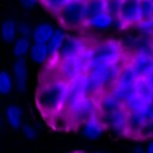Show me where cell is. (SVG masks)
Instances as JSON below:
<instances>
[{
  "label": "cell",
  "mask_w": 153,
  "mask_h": 153,
  "mask_svg": "<svg viewBox=\"0 0 153 153\" xmlns=\"http://www.w3.org/2000/svg\"><path fill=\"white\" fill-rule=\"evenodd\" d=\"M147 118H148V122H153V101L149 104L147 109Z\"/></svg>",
  "instance_id": "34"
},
{
  "label": "cell",
  "mask_w": 153,
  "mask_h": 153,
  "mask_svg": "<svg viewBox=\"0 0 153 153\" xmlns=\"http://www.w3.org/2000/svg\"><path fill=\"white\" fill-rule=\"evenodd\" d=\"M151 42H152V47H153V37H152V41H151Z\"/></svg>",
  "instance_id": "38"
},
{
  "label": "cell",
  "mask_w": 153,
  "mask_h": 153,
  "mask_svg": "<svg viewBox=\"0 0 153 153\" xmlns=\"http://www.w3.org/2000/svg\"><path fill=\"white\" fill-rule=\"evenodd\" d=\"M114 17L106 11L104 13H100L98 15L93 16L91 18L87 19L86 25L89 27H93V29L106 30L108 27H110L114 23Z\"/></svg>",
  "instance_id": "19"
},
{
  "label": "cell",
  "mask_w": 153,
  "mask_h": 153,
  "mask_svg": "<svg viewBox=\"0 0 153 153\" xmlns=\"http://www.w3.org/2000/svg\"><path fill=\"white\" fill-rule=\"evenodd\" d=\"M146 78L148 79V81H149V82H150L151 85H152V86H153V70L151 71V72L149 73L148 75H147V76H146Z\"/></svg>",
  "instance_id": "35"
},
{
  "label": "cell",
  "mask_w": 153,
  "mask_h": 153,
  "mask_svg": "<svg viewBox=\"0 0 153 153\" xmlns=\"http://www.w3.org/2000/svg\"><path fill=\"white\" fill-rule=\"evenodd\" d=\"M76 153H83V152H76Z\"/></svg>",
  "instance_id": "39"
},
{
  "label": "cell",
  "mask_w": 153,
  "mask_h": 153,
  "mask_svg": "<svg viewBox=\"0 0 153 153\" xmlns=\"http://www.w3.org/2000/svg\"><path fill=\"white\" fill-rule=\"evenodd\" d=\"M5 118L12 128L18 129L22 124V110L17 105H10L5 109Z\"/></svg>",
  "instance_id": "23"
},
{
  "label": "cell",
  "mask_w": 153,
  "mask_h": 153,
  "mask_svg": "<svg viewBox=\"0 0 153 153\" xmlns=\"http://www.w3.org/2000/svg\"><path fill=\"white\" fill-rule=\"evenodd\" d=\"M29 55L31 60L35 63H38V65H43L51 58L47 43L33 42Z\"/></svg>",
  "instance_id": "18"
},
{
  "label": "cell",
  "mask_w": 153,
  "mask_h": 153,
  "mask_svg": "<svg viewBox=\"0 0 153 153\" xmlns=\"http://www.w3.org/2000/svg\"><path fill=\"white\" fill-rule=\"evenodd\" d=\"M65 32L61 29H55V32L53 34V36L51 37L50 41L47 43L48 48H49V52H50V57L51 58H57L59 54V51H60L61 47L63 45V41L65 39Z\"/></svg>",
  "instance_id": "21"
},
{
  "label": "cell",
  "mask_w": 153,
  "mask_h": 153,
  "mask_svg": "<svg viewBox=\"0 0 153 153\" xmlns=\"http://www.w3.org/2000/svg\"><path fill=\"white\" fill-rule=\"evenodd\" d=\"M33 30L34 27H32V25H30V22L25 20H22L20 22H18V35L21 37H27V38H32L33 35Z\"/></svg>",
  "instance_id": "31"
},
{
  "label": "cell",
  "mask_w": 153,
  "mask_h": 153,
  "mask_svg": "<svg viewBox=\"0 0 153 153\" xmlns=\"http://www.w3.org/2000/svg\"><path fill=\"white\" fill-rule=\"evenodd\" d=\"M98 107L100 115L109 114L125 108L124 102L111 92H105L100 95L98 98Z\"/></svg>",
  "instance_id": "14"
},
{
  "label": "cell",
  "mask_w": 153,
  "mask_h": 153,
  "mask_svg": "<svg viewBox=\"0 0 153 153\" xmlns=\"http://www.w3.org/2000/svg\"><path fill=\"white\" fill-rule=\"evenodd\" d=\"M15 82L14 78L11 76L7 71H1L0 72V93L2 95H7L12 92Z\"/></svg>",
  "instance_id": "26"
},
{
  "label": "cell",
  "mask_w": 153,
  "mask_h": 153,
  "mask_svg": "<svg viewBox=\"0 0 153 153\" xmlns=\"http://www.w3.org/2000/svg\"><path fill=\"white\" fill-rule=\"evenodd\" d=\"M33 40L32 38H27V37L18 36L15 42L13 43V49L12 53L15 58H23L30 53Z\"/></svg>",
  "instance_id": "22"
},
{
  "label": "cell",
  "mask_w": 153,
  "mask_h": 153,
  "mask_svg": "<svg viewBox=\"0 0 153 153\" xmlns=\"http://www.w3.org/2000/svg\"><path fill=\"white\" fill-rule=\"evenodd\" d=\"M68 89L69 81L59 76L41 83L37 91L36 104L45 116L54 118L65 111Z\"/></svg>",
  "instance_id": "1"
},
{
  "label": "cell",
  "mask_w": 153,
  "mask_h": 153,
  "mask_svg": "<svg viewBox=\"0 0 153 153\" xmlns=\"http://www.w3.org/2000/svg\"><path fill=\"white\" fill-rule=\"evenodd\" d=\"M123 48L116 40H106L92 45V59L89 71L92 68L122 62Z\"/></svg>",
  "instance_id": "2"
},
{
  "label": "cell",
  "mask_w": 153,
  "mask_h": 153,
  "mask_svg": "<svg viewBox=\"0 0 153 153\" xmlns=\"http://www.w3.org/2000/svg\"><path fill=\"white\" fill-rule=\"evenodd\" d=\"M148 122L147 112H128V123L130 135L138 136Z\"/></svg>",
  "instance_id": "16"
},
{
  "label": "cell",
  "mask_w": 153,
  "mask_h": 153,
  "mask_svg": "<svg viewBox=\"0 0 153 153\" xmlns=\"http://www.w3.org/2000/svg\"><path fill=\"white\" fill-rule=\"evenodd\" d=\"M39 1L40 0H19L20 5L25 10H31L33 7H35Z\"/></svg>",
  "instance_id": "33"
},
{
  "label": "cell",
  "mask_w": 153,
  "mask_h": 153,
  "mask_svg": "<svg viewBox=\"0 0 153 153\" xmlns=\"http://www.w3.org/2000/svg\"><path fill=\"white\" fill-rule=\"evenodd\" d=\"M89 47L90 45H89V43L85 39L67 35L65 41H63L62 47H61L60 51H59L57 59L58 60H62V59L77 57L82 52H85Z\"/></svg>",
  "instance_id": "9"
},
{
  "label": "cell",
  "mask_w": 153,
  "mask_h": 153,
  "mask_svg": "<svg viewBox=\"0 0 153 153\" xmlns=\"http://www.w3.org/2000/svg\"><path fill=\"white\" fill-rule=\"evenodd\" d=\"M147 153H153V142L149 144L148 148H147Z\"/></svg>",
  "instance_id": "36"
},
{
  "label": "cell",
  "mask_w": 153,
  "mask_h": 153,
  "mask_svg": "<svg viewBox=\"0 0 153 153\" xmlns=\"http://www.w3.org/2000/svg\"><path fill=\"white\" fill-rule=\"evenodd\" d=\"M57 16L61 25L68 29H77L86 25V0H71Z\"/></svg>",
  "instance_id": "4"
},
{
  "label": "cell",
  "mask_w": 153,
  "mask_h": 153,
  "mask_svg": "<svg viewBox=\"0 0 153 153\" xmlns=\"http://www.w3.org/2000/svg\"><path fill=\"white\" fill-rule=\"evenodd\" d=\"M106 124L101 118L100 114L95 115L82 124V133L90 140L98 138L106 129Z\"/></svg>",
  "instance_id": "13"
},
{
  "label": "cell",
  "mask_w": 153,
  "mask_h": 153,
  "mask_svg": "<svg viewBox=\"0 0 153 153\" xmlns=\"http://www.w3.org/2000/svg\"><path fill=\"white\" fill-rule=\"evenodd\" d=\"M13 78L17 92L25 93L27 83V67L25 58H16L13 63Z\"/></svg>",
  "instance_id": "12"
},
{
  "label": "cell",
  "mask_w": 153,
  "mask_h": 153,
  "mask_svg": "<svg viewBox=\"0 0 153 153\" xmlns=\"http://www.w3.org/2000/svg\"><path fill=\"white\" fill-rule=\"evenodd\" d=\"M43 7L53 14L58 15V13L70 2L71 0H40Z\"/></svg>",
  "instance_id": "27"
},
{
  "label": "cell",
  "mask_w": 153,
  "mask_h": 153,
  "mask_svg": "<svg viewBox=\"0 0 153 153\" xmlns=\"http://www.w3.org/2000/svg\"><path fill=\"white\" fill-rule=\"evenodd\" d=\"M142 19L153 17V0H140Z\"/></svg>",
  "instance_id": "29"
},
{
  "label": "cell",
  "mask_w": 153,
  "mask_h": 153,
  "mask_svg": "<svg viewBox=\"0 0 153 153\" xmlns=\"http://www.w3.org/2000/svg\"><path fill=\"white\" fill-rule=\"evenodd\" d=\"M115 19L120 20L125 27L137 25L142 20L140 0H124L120 15Z\"/></svg>",
  "instance_id": "7"
},
{
  "label": "cell",
  "mask_w": 153,
  "mask_h": 153,
  "mask_svg": "<svg viewBox=\"0 0 153 153\" xmlns=\"http://www.w3.org/2000/svg\"><path fill=\"white\" fill-rule=\"evenodd\" d=\"M58 74L59 77L70 82L81 75L87 74V70L79 56H77L58 60Z\"/></svg>",
  "instance_id": "5"
},
{
  "label": "cell",
  "mask_w": 153,
  "mask_h": 153,
  "mask_svg": "<svg viewBox=\"0 0 153 153\" xmlns=\"http://www.w3.org/2000/svg\"><path fill=\"white\" fill-rule=\"evenodd\" d=\"M107 11V0H86L87 19Z\"/></svg>",
  "instance_id": "25"
},
{
  "label": "cell",
  "mask_w": 153,
  "mask_h": 153,
  "mask_svg": "<svg viewBox=\"0 0 153 153\" xmlns=\"http://www.w3.org/2000/svg\"><path fill=\"white\" fill-rule=\"evenodd\" d=\"M135 151H136V153H144V151H143V149L140 148H140L135 149Z\"/></svg>",
  "instance_id": "37"
},
{
  "label": "cell",
  "mask_w": 153,
  "mask_h": 153,
  "mask_svg": "<svg viewBox=\"0 0 153 153\" xmlns=\"http://www.w3.org/2000/svg\"><path fill=\"white\" fill-rule=\"evenodd\" d=\"M22 133L27 140H34L38 135V132L32 125L25 124L22 126Z\"/></svg>",
  "instance_id": "32"
},
{
  "label": "cell",
  "mask_w": 153,
  "mask_h": 153,
  "mask_svg": "<svg viewBox=\"0 0 153 153\" xmlns=\"http://www.w3.org/2000/svg\"><path fill=\"white\" fill-rule=\"evenodd\" d=\"M55 29L52 25L48 22H41L34 27L33 35H32V40L33 42L37 43H48L53 36Z\"/></svg>",
  "instance_id": "17"
},
{
  "label": "cell",
  "mask_w": 153,
  "mask_h": 153,
  "mask_svg": "<svg viewBox=\"0 0 153 153\" xmlns=\"http://www.w3.org/2000/svg\"><path fill=\"white\" fill-rule=\"evenodd\" d=\"M135 92L147 104L153 101V86L148 81L146 77H138L135 83Z\"/></svg>",
  "instance_id": "20"
},
{
  "label": "cell",
  "mask_w": 153,
  "mask_h": 153,
  "mask_svg": "<svg viewBox=\"0 0 153 153\" xmlns=\"http://www.w3.org/2000/svg\"><path fill=\"white\" fill-rule=\"evenodd\" d=\"M0 36L5 43H14L18 38V22L14 19H5L0 27Z\"/></svg>",
  "instance_id": "15"
},
{
  "label": "cell",
  "mask_w": 153,
  "mask_h": 153,
  "mask_svg": "<svg viewBox=\"0 0 153 153\" xmlns=\"http://www.w3.org/2000/svg\"><path fill=\"white\" fill-rule=\"evenodd\" d=\"M137 31L142 35L147 37H153V17L147 19H142L137 25H135Z\"/></svg>",
  "instance_id": "28"
},
{
  "label": "cell",
  "mask_w": 153,
  "mask_h": 153,
  "mask_svg": "<svg viewBox=\"0 0 153 153\" xmlns=\"http://www.w3.org/2000/svg\"><path fill=\"white\" fill-rule=\"evenodd\" d=\"M107 127L112 129L114 132L120 135H129L128 111L125 108L117 110L109 114L100 115Z\"/></svg>",
  "instance_id": "8"
},
{
  "label": "cell",
  "mask_w": 153,
  "mask_h": 153,
  "mask_svg": "<svg viewBox=\"0 0 153 153\" xmlns=\"http://www.w3.org/2000/svg\"><path fill=\"white\" fill-rule=\"evenodd\" d=\"M130 63L137 77H146L153 70V52L137 50Z\"/></svg>",
  "instance_id": "10"
},
{
  "label": "cell",
  "mask_w": 153,
  "mask_h": 153,
  "mask_svg": "<svg viewBox=\"0 0 153 153\" xmlns=\"http://www.w3.org/2000/svg\"><path fill=\"white\" fill-rule=\"evenodd\" d=\"M85 76H86V74L81 75L78 78L69 82L67 100H65V111H63L65 113L70 110L77 101H79L82 97H85L87 95L86 82H85V78L86 77Z\"/></svg>",
  "instance_id": "11"
},
{
  "label": "cell",
  "mask_w": 153,
  "mask_h": 153,
  "mask_svg": "<svg viewBox=\"0 0 153 153\" xmlns=\"http://www.w3.org/2000/svg\"><path fill=\"white\" fill-rule=\"evenodd\" d=\"M149 104L142 99L136 92L124 101V107L128 112H147Z\"/></svg>",
  "instance_id": "24"
},
{
  "label": "cell",
  "mask_w": 153,
  "mask_h": 153,
  "mask_svg": "<svg viewBox=\"0 0 153 153\" xmlns=\"http://www.w3.org/2000/svg\"><path fill=\"white\" fill-rule=\"evenodd\" d=\"M124 0H107V12L115 18L118 17Z\"/></svg>",
  "instance_id": "30"
},
{
  "label": "cell",
  "mask_w": 153,
  "mask_h": 153,
  "mask_svg": "<svg viewBox=\"0 0 153 153\" xmlns=\"http://www.w3.org/2000/svg\"><path fill=\"white\" fill-rule=\"evenodd\" d=\"M100 114L98 107V99L93 96L86 95L77 101L69 111L65 112L69 125L79 126L86 123L91 117Z\"/></svg>",
  "instance_id": "3"
},
{
  "label": "cell",
  "mask_w": 153,
  "mask_h": 153,
  "mask_svg": "<svg viewBox=\"0 0 153 153\" xmlns=\"http://www.w3.org/2000/svg\"><path fill=\"white\" fill-rule=\"evenodd\" d=\"M122 68V62H117L112 63V65H100V67L92 68L89 72L95 73L100 78L101 82L104 85L105 92H110L113 89V87L116 85L117 78L120 76Z\"/></svg>",
  "instance_id": "6"
}]
</instances>
